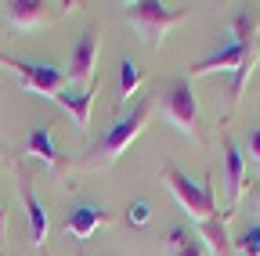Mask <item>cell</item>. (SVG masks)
I'll return each mask as SVG.
<instances>
[{
	"instance_id": "obj_1",
	"label": "cell",
	"mask_w": 260,
	"mask_h": 256,
	"mask_svg": "<svg viewBox=\"0 0 260 256\" xmlns=\"http://www.w3.org/2000/svg\"><path fill=\"white\" fill-rule=\"evenodd\" d=\"M148 116H152V101H138L134 108H130V116H123V119H116L112 126H109V134L94 144V152H90V159L87 163L98 170V166H112L116 159L138 141V134L145 130V123H148Z\"/></svg>"
},
{
	"instance_id": "obj_2",
	"label": "cell",
	"mask_w": 260,
	"mask_h": 256,
	"mask_svg": "<svg viewBox=\"0 0 260 256\" xmlns=\"http://www.w3.org/2000/svg\"><path fill=\"white\" fill-rule=\"evenodd\" d=\"M162 180H167V188L174 191V199L177 206L195 220V224H206L217 216V199H213V180H203V184H195L188 180V173H181L174 163L162 166Z\"/></svg>"
},
{
	"instance_id": "obj_3",
	"label": "cell",
	"mask_w": 260,
	"mask_h": 256,
	"mask_svg": "<svg viewBox=\"0 0 260 256\" xmlns=\"http://www.w3.org/2000/svg\"><path fill=\"white\" fill-rule=\"evenodd\" d=\"M159 108L174 130H181L188 137H199V101H195V90L188 80H174V83L162 87Z\"/></svg>"
},
{
	"instance_id": "obj_4",
	"label": "cell",
	"mask_w": 260,
	"mask_h": 256,
	"mask_svg": "<svg viewBox=\"0 0 260 256\" xmlns=\"http://www.w3.org/2000/svg\"><path fill=\"white\" fill-rule=\"evenodd\" d=\"M126 18H130V25L141 33V40H145L148 47H162L167 33H170L177 22H184L181 11H170L167 4H155V0H138V4H130V8H126Z\"/></svg>"
},
{
	"instance_id": "obj_5",
	"label": "cell",
	"mask_w": 260,
	"mask_h": 256,
	"mask_svg": "<svg viewBox=\"0 0 260 256\" xmlns=\"http://www.w3.org/2000/svg\"><path fill=\"white\" fill-rule=\"evenodd\" d=\"M0 65H8L11 72L22 76V83L32 94H44V98H58V90H65V76L58 65H47V61H25V58H0Z\"/></svg>"
},
{
	"instance_id": "obj_6",
	"label": "cell",
	"mask_w": 260,
	"mask_h": 256,
	"mask_svg": "<svg viewBox=\"0 0 260 256\" xmlns=\"http://www.w3.org/2000/svg\"><path fill=\"white\" fill-rule=\"evenodd\" d=\"M98 47H102V36L94 33V29H87V33L73 44V54H69V69H65V76H69L73 83L87 80L94 83V65H98Z\"/></svg>"
},
{
	"instance_id": "obj_7",
	"label": "cell",
	"mask_w": 260,
	"mask_h": 256,
	"mask_svg": "<svg viewBox=\"0 0 260 256\" xmlns=\"http://www.w3.org/2000/svg\"><path fill=\"white\" fill-rule=\"evenodd\" d=\"M253 47V44H249ZM249 47H242V44H235V40H228L217 54H210V58H203V61H195L191 65V76H210V72H239V65L246 61V54H249Z\"/></svg>"
},
{
	"instance_id": "obj_8",
	"label": "cell",
	"mask_w": 260,
	"mask_h": 256,
	"mask_svg": "<svg viewBox=\"0 0 260 256\" xmlns=\"http://www.w3.org/2000/svg\"><path fill=\"white\" fill-rule=\"evenodd\" d=\"M224 173H228V216L235 213V206L242 202V191H246V163H242V152L235 141H224Z\"/></svg>"
},
{
	"instance_id": "obj_9",
	"label": "cell",
	"mask_w": 260,
	"mask_h": 256,
	"mask_svg": "<svg viewBox=\"0 0 260 256\" xmlns=\"http://www.w3.org/2000/svg\"><path fill=\"white\" fill-rule=\"evenodd\" d=\"M4 15H8V22L15 29H25V33L47 25L54 18L51 4H44V0H11V4H4Z\"/></svg>"
},
{
	"instance_id": "obj_10",
	"label": "cell",
	"mask_w": 260,
	"mask_h": 256,
	"mask_svg": "<svg viewBox=\"0 0 260 256\" xmlns=\"http://www.w3.org/2000/svg\"><path fill=\"white\" fill-rule=\"evenodd\" d=\"M109 220H112V213H109V209L83 202V206L69 209V216H65V231H69L76 242H83V238H90V235L102 228V224H109Z\"/></svg>"
},
{
	"instance_id": "obj_11",
	"label": "cell",
	"mask_w": 260,
	"mask_h": 256,
	"mask_svg": "<svg viewBox=\"0 0 260 256\" xmlns=\"http://www.w3.org/2000/svg\"><path fill=\"white\" fill-rule=\"evenodd\" d=\"M65 112L73 116V123H76V130H87L90 126V105H94V83L87 87V90H73V87H65V90H58V98H54Z\"/></svg>"
},
{
	"instance_id": "obj_12",
	"label": "cell",
	"mask_w": 260,
	"mask_h": 256,
	"mask_svg": "<svg viewBox=\"0 0 260 256\" xmlns=\"http://www.w3.org/2000/svg\"><path fill=\"white\" fill-rule=\"evenodd\" d=\"M22 199H25V216H29V238H32V245L37 249H44V242H47V209L40 206V199H37V191H32V184L22 177Z\"/></svg>"
},
{
	"instance_id": "obj_13",
	"label": "cell",
	"mask_w": 260,
	"mask_h": 256,
	"mask_svg": "<svg viewBox=\"0 0 260 256\" xmlns=\"http://www.w3.org/2000/svg\"><path fill=\"white\" fill-rule=\"evenodd\" d=\"M199 235H203V245L213 252V256H228L232 252V238H228V213L199 224Z\"/></svg>"
},
{
	"instance_id": "obj_14",
	"label": "cell",
	"mask_w": 260,
	"mask_h": 256,
	"mask_svg": "<svg viewBox=\"0 0 260 256\" xmlns=\"http://www.w3.org/2000/svg\"><path fill=\"white\" fill-rule=\"evenodd\" d=\"M29 155H37V159H44L47 166H61V159H58V152H54V141H51V130H44V126H37V130L29 134Z\"/></svg>"
},
{
	"instance_id": "obj_15",
	"label": "cell",
	"mask_w": 260,
	"mask_h": 256,
	"mask_svg": "<svg viewBox=\"0 0 260 256\" xmlns=\"http://www.w3.org/2000/svg\"><path fill=\"white\" fill-rule=\"evenodd\" d=\"M138 87H141V69H138V61H134V58H123V65H119V105H126L130 98H134Z\"/></svg>"
},
{
	"instance_id": "obj_16",
	"label": "cell",
	"mask_w": 260,
	"mask_h": 256,
	"mask_svg": "<svg viewBox=\"0 0 260 256\" xmlns=\"http://www.w3.org/2000/svg\"><path fill=\"white\" fill-rule=\"evenodd\" d=\"M256 58H260V40L249 47V54H246V61L239 65V72L232 76V105H239V98H242V90H246V83H249V76H253V65H256Z\"/></svg>"
},
{
	"instance_id": "obj_17",
	"label": "cell",
	"mask_w": 260,
	"mask_h": 256,
	"mask_svg": "<svg viewBox=\"0 0 260 256\" xmlns=\"http://www.w3.org/2000/svg\"><path fill=\"white\" fill-rule=\"evenodd\" d=\"M232 249H239V256H260V224H249L232 238Z\"/></svg>"
},
{
	"instance_id": "obj_18",
	"label": "cell",
	"mask_w": 260,
	"mask_h": 256,
	"mask_svg": "<svg viewBox=\"0 0 260 256\" xmlns=\"http://www.w3.org/2000/svg\"><path fill=\"white\" fill-rule=\"evenodd\" d=\"M256 18L253 15H235V22H232V40L235 44H242V47H249V44H256L260 36H256Z\"/></svg>"
},
{
	"instance_id": "obj_19",
	"label": "cell",
	"mask_w": 260,
	"mask_h": 256,
	"mask_svg": "<svg viewBox=\"0 0 260 256\" xmlns=\"http://www.w3.org/2000/svg\"><path fill=\"white\" fill-rule=\"evenodd\" d=\"M170 256H206V245H203V242H195V238H188L184 245L170 249Z\"/></svg>"
},
{
	"instance_id": "obj_20",
	"label": "cell",
	"mask_w": 260,
	"mask_h": 256,
	"mask_svg": "<svg viewBox=\"0 0 260 256\" xmlns=\"http://www.w3.org/2000/svg\"><path fill=\"white\" fill-rule=\"evenodd\" d=\"M148 202H134V206H130V220H134V224H148Z\"/></svg>"
},
{
	"instance_id": "obj_21",
	"label": "cell",
	"mask_w": 260,
	"mask_h": 256,
	"mask_svg": "<svg viewBox=\"0 0 260 256\" xmlns=\"http://www.w3.org/2000/svg\"><path fill=\"white\" fill-rule=\"evenodd\" d=\"M188 238H191V235H188L184 228H170V235H167V245H170V249H177V245H184Z\"/></svg>"
},
{
	"instance_id": "obj_22",
	"label": "cell",
	"mask_w": 260,
	"mask_h": 256,
	"mask_svg": "<svg viewBox=\"0 0 260 256\" xmlns=\"http://www.w3.org/2000/svg\"><path fill=\"white\" fill-rule=\"evenodd\" d=\"M249 155H253V163L260 166V126H256L253 134H249Z\"/></svg>"
},
{
	"instance_id": "obj_23",
	"label": "cell",
	"mask_w": 260,
	"mask_h": 256,
	"mask_svg": "<svg viewBox=\"0 0 260 256\" xmlns=\"http://www.w3.org/2000/svg\"><path fill=\"white\" fill-rule=\"evenodd\" d=\"M8 228V220H4V202H0V231Z\"/></svg>"
},
{
	"instance_id": "obj_24",
	"label": "cell",
	"mask_w": 260,
	"mask_h": 256,
	"mask_svg": "<svg viewBox=\"0 0 260 256\" xmlns=\"http://www.w3.org/2000/svg\"><path fill=\"white\" fill-rule=\"evenodd\" d=\"M256 209H260V191H256Z\"/></svg>"
}]
</instances>
